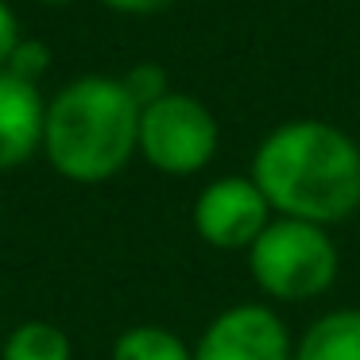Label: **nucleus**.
<instances>
[{
  "label": "nucleus",
  "mask_w": 360,
  "mask_h": 360,
  "mask_svg": "<svg viewBox=\"0 0 360 360\" xmlns=\"http://www.w3.org/2000/svg\"><path fill=\"white\" fill-rule=\"evenodd\" d=\"M252 182L271 213L337 225L360 210V143L326 120H287L256 143Z\"/></svg>",
  "instance_id": "1"
},
{
  "label": "nucleus",
  "mask_w": 360,
  "mask_h": 360,
  "mask_svg": "<svg viewBox=\"0 0 360 360\" xmlns=\"http://www.w3.org/2000/svg\"><path fill=\"white\" fill-rule=\"evenodd\" d=\"M43 155L78 186L117 179L140 155V105L112 74H82L47 101Z\"/></svg>",
  "instance_id": "2"
},
{
  "label": "nucleus",
  "mask_w": 360,
  "mask_h": 360,
  "mask_svg": "<svg viewBox=\"0 0 360 360\" xmlns=\"http://www.w3.org/2000/svg\"><path fill=\"white\" fill-rule=\"evenodd\" d=\"M337 244L329 229L295 217H271V225L248 248V275L275 302H310L337 279Z\"/></svg>",
  "instance_id": "3"
},
{
  "label": "nucleus",
  "mask_w": 360,
  "mask_h": 360,
  "mask_svg": "<svg viewBox=\"0 0 360 360\" xmlns=\"http://www.w3.org/2000/svg\"><path fill=\"white\" fill-rule=\"evenodd\" d=\"M221 143L217 117L190 94H167L140 109V155L171 179H186L213 163Z\"/></svg>",
  "instance_id": "4"
},
{
  "label": "nucleus",
  "mask_w": 360,
  "mask_h": 360,
  "mask_svg": "<svg viewBox=\"0 0 360 360\" xmlns=\"http://www.w3.org/2000/svg\"><path fill=\"white\" fill-rule=\"evenodd\" d=\"M271 225V205L252 174L213 179L194 198V233L217 252H248Z\"/></svg>",
  "instance_id": "5"
},
{
  "label": "nucleus",
  "mask_w": 360,
  "mask_h": 360,
  "mask_svg": "<svg viewBox=\"0 0 360 360\" xmlns=\"http://www.w3.org/2000/svg\"><path fill=\"white\" fill-rule=\"evenodd\" d=\"M194 360H295L290 329L271 306L240 302L202 329Z\"/></svg>",
  "instance_id": "6"
},
{
  "label": "nucleus",
  "mask_w": 360,
  "mask_h": 360,
  "mask_svg": "<svg viewBox=\"0 0 360 360\" xmlns=\"http://www.w3.org/2000/svg\"><path fill=\"white\" fill-rule=\"evenodd\" d=\"M43 117L47 101L39 86L0 70V171H12L43 151Z\"/></svg>",
  "instance_id": "7"
},
{
  "label": "nucleus",
  "mask_w": 360,
  "mask_h": 360,
  "mask_svg": "<svg viewBox=\"0 0 360 360\" xmlns=\"http://www.w3.org/2000/svg\"><path fill=\"white\" fill-rule=\"evenodd\" d=\"M295 360H360V310H329L295 341Z\"/></svg>",
  "instance_id": "8"
},
{
  "label": "nucleus",
  "mask_w": 360,
  "mask_h": 360,
  "mask_svg": "<svg viewBox=\"0 0 360 360\" xmlns=\"http://www.w3.org/2000/svg\"><path fill=\"white\" fill-rule=\"evenodd\" d=\"M0 360H70V337L43 318H27L4 337Z\"/></svg>",
  "instance_id": "9"
},
{
  "label": "nucleus",
  "mask_w": 360,
  "mask_h": 360,
  "mask_svg": "<svg viewBox=\"0 0 360 360\" xmlns=\"http://www.w3.org/2000/svg\"><path fill=\"white\" fill-rule=\"evenodd\" d=\"M109 360H194V349L167 326H132L112 341Z\"/></svg>",
  "instance_id": "10"
},
{
  "label": "nucleus",
  "mask_w": 360,
  "mask_h": 360,
  "mask_svg": "<svg viewBox=\"0 0 360 360\" xmlns=\"http://www.w3.org/2000/svg\"><path fill=\"white\" fill-rule=\"evenodd\" d=\"M120 82H124L128 97H132L140 109H148V105H155L159 97L171 94V78H167V70L159 63H136Z\"/></svg>",
  "instance_id": "11"
},
{
  "label": "nucleus",
  "mask_w": 360,
  "mask_h": 360,
  "mask_svg": "<svg viewBox=\"0 0 360 360\" xmlns=\"http://www.w3.org/2000/svg\"><path fill=\"white\" fill-rule=\"evenodd\" d=\"M4 70L12 74V78H20V82H32V86H39V78L51 70V51H47V43H39V39H20V47L12 51V58H8V66Z\"/></svg>",
  "instance_id": "12"
},
{
  "label": "nucleus",
  "mask_w": 360,
  "mask_h": 360,
  "mask_svg": "<svg viewBox=\"0 0 360 360\" xmlns=\"http://www.w3.org/2000/svg\"><path fill=\"white\" fill-rule=\"evenodd\" d=\"M20 20H16V12H12V4L8 0H0V70L8 66V58H12V51L20 47Z\"/></svg>",
  "instance_id": "13"
},
{
  "label": "nucleus",
  "mask_w": 360,
  "mask_h": 360,
  "mask_svg": "<svg viewBox=\"0 0 360 360\" xmlns=\"http://www.w3.org/2000/svg\"><path fill=\"white\" fill-rule=\"evenodd\" d=\"M105 8L120 12V16H151V12L167 8L171 0H101Z\"/></svg>",
  "instance_id": "14"
},
{
  "label": "nucleus",
  "mask_w": 360,
  "mask_h": 360,
  "mask_svg": "<svg viewBox=\"0 0 360 360\" xmlns=\"http://www.w3.org/2000/svg\"><path fill=\"white\" fill-rule=\"evenodd\" d=\"M35 4H47V8H55V4H70V0H35Z\"/></svg>",
  "instance_id": "15"
}]
</instances>
